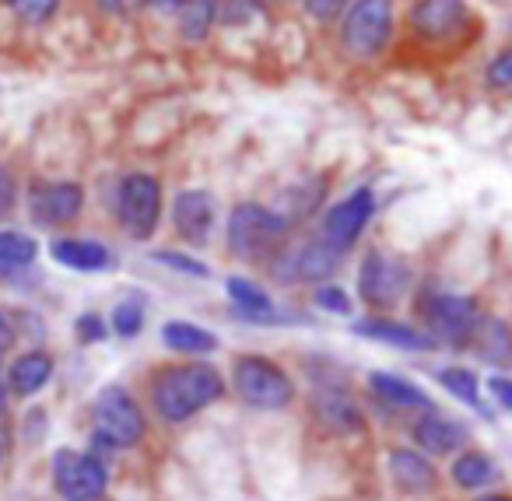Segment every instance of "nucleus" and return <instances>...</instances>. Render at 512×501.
<instances>
[{
	"label": "nucleus",
	"mask_w": 512,
	"mask_h": 501,
	"mask_svg": "<svg viewBox=\"0 0 512 501\" xmlns=\"http://www.w3.org/2000/svg\"><path fill=\"white\" fill-rule=\"evenodd\" d=\"M225 396V379L214 365H169L151 379L155 414L169 424H183Z\"/></svg>",
	"instance_id": "nucleus-1"
},
{
	"label": "nucleus",
	"mask_w": 512,
	"mask_h": 501,
	"mask_svg": "<svg viewBox=\"0 0 512 501\" xmlns=\"http://www.w3.org/2000/svg\"><path fill=\"white\" fill-rule=\"evenodd\" d=\"M288 218L271 207L260 204H239L232 214H228V253L235 260L246 263H260L267 256L278 253V246L288 235Z\"/></svg>",
	"instance_id": "nucleus-2"
},
{
	"label": "nucleus",
	"mask_w": 512,
	"mask_h": 501,
	"mask_svg": "<svg viewBox=\"0 0 512 501\" xmlns=\"http://www.w3.org/2000/svg\"><path fill=\"white\" fill-rule=\"evenodd\" d=\"M232 386L253 410H285L295 400V382L278 361L264 354H242L232 365Z\"/></svg>",
	"instance_id": "nucleus-3"
},
{
	"label": "nucleus",
	"mask_w": 512,
	"mask_h": 501,
	"mask_svg": "<svg viewBox=\"0 0 512 501\" xmlns=\"http://www.w3.org/2000/svg\"><path fill=\"white\" fill-rule=\"evenodd\" d=\"M92 421L102 442H109L113 449H134L137 442L148 431V421H144L141 403L130 396L127 386H106L99 396H95L92 407Z\"/></svg>",
	"instance_id": "nucleus-4"
},
{
	"label": "nucleus",
	"mask_w": 512,
	"mask_h": 501,
	"mask_svg": "<svg viewBox=\"0 0 512 501\" xmlns=\"http://www.w3.org/2000/svg\"><path fill=\"white\" fill-rule=\"evenodd\" d=\"M393 36V0H355L341 25V43L351 57L372 60Z\"/></svg>",
	"instance_id": "nucleus-5"
},
{
	"label": "nucleus",
	"mask_w": 512,
	"mask_h": 501,
	"mask_svg": "<svg viewBox=\"0 0 512 501\" xmlns=\"http://www.w3.org/2000/svg\"><path fill=\"white\" fill-rule=\"evenodd\" d=\"M53 487L64 501H102L109 491V470L92 452L57 449L53 452Z\"/></svg>",
	"instance_id": "nucleus-6"
},
{
	"label": "nucleus",
	"mask_w": 512,
	"mask_h": 501,
	"mask_svg": "<svg viewBox=\"0 0 512 501\" xmlns=\"http://www.w3.org/2000/svg\"><path fill=\"white\" fill-rule=\"evenodd\" d=\"M116 214H120V225L127 228L130 239H151L158 218H162V183L151 172L123 176L120 193H116Z\"/></svg>",
	"instance_id": "nucleus-7"
},
{
	"label": "nucleus",
	"mask_w": 512,
	"mask_h": 501,
	"mask_svg": "<svg viewBox=\"0 0 512 501\" xmlns=\"http://www.w3.org/2000/svg\"><path fill=\"white\" fill-rule=\"evenodd\" d=\"M411 288V267L400 256L372 249L358 267V291L372 309H393Z\"/></svg>",
	"instance_id": "nucleus-8"
},
{
	"label": "nucleus",
	"mask_w": 512,
	"mask_h": 501,
	"mask_svg": "<svg viewBox=\"0 0 512 501\" xmlns=\"http://www.w3.org/2000/svg\"><path fill=\"white\" fill-rule=\"evenodd\" d=\"M421 316H425V326L432 337H442L449 344H463L477 333V323H481V312H477V302L470 295H449V291H439V295H428L421 302Z\"/></svg>",
	"instance_id": "nucleus-9"
},
{
	"label": "nucleus",
	"mask_w": 512,
	"mask_h": 501,
	"mask_svg": "<svg viewBox=\"0 0 512 501\" xmlns=\"http://www.w3.org/2000/svg\"><path fill=\"white\" fill-rule=\"evenodd\" d=\"M341 267V249L327 246L323 239H313L306 246L281 253V260L274 263V274L285 284H320L330 281Z\"/></svg>",
	"instance_id": "nucleus-10"
},
{
	"label": "nucleus",
	"mask_w": 512,
	"mask_h": 501,
	"mask_svg": "<svg viewBox=\"0 0 512 501\" xmlns=\"http://www.w3.org/2000/svg\"><path fill=\"white\" fill-rule=\"evenodd\" d=\"M372 214H376V193L362 186V190H355L348 200H341V204L323 218L320 239L327 242V246H334L344 253V249H351L358 239H362V232L372 221Z\"/></svg>",
	"instance_id": "nucleus-11"
},
{
	"label": "nucleus",
	"mask_w": 512,
	"mask_h": 501,
	"mask_svg": "<svg viewBox=\"0 0 512 501\" xmlns=\"http://www.w3.org/2000/svg\"><path fill=\"white\" fill-rule=\"evenodd\" d=\"M85 207V190L78 183H32L29 211L39 225H71Z\"/></svg>",
	"instance_id": "nucleus-12"
},
{
	"label": "nucleus",
	"mask_w": 512,
	"mask_h": 501,
	"mask_svg": "<svg viewBox=\"0 0 512 501\" xmlns=\"http://www.w3.org/2000/svg\"><path fill=\"white\" fill-rule=\"evenodd\" d=\"M467 18V4L463 0H414L411 11H407V25L414 29V36L428 39H446Z\"/></svg>",
	"instance_id": "nucleus-13"
},
{
	"label": "nucleus",
	"mask_w": 512,
	"mask_h": 501,
	"mask_svg": "<svg viewBox=\"0 0 512 501\" xmlns=\"http://www.w3.org/2000/svg\"><path fill=\"white\" fill-rule=\"evenodd\" d=\"M172 225L179 239L204 246L214 232V197L207 190H183L172 200Z\"/></svg>",
	"instance_id": "nucleus-14"
},
{
	"label": "nucleus",
	"mask_w": 512,
	"mask_h": 501,
	"mask_svg": "<svg viewBox=\"0 0 512 501\" xmlns=\"http://www.w3.org/2000/svg\"><path fill=\"white\" fill-rule=\"evenodd\" d=\"M411 435H414V445H418L425 456H453L470 438V431L463 428L460 421H453V417H442V414H435V410H428L421 421H414Z\"/></svg>",
	"instance_id": "nucleus-15"
},
{
	"label": "nucleus",
	"mask_w": 512,
	"mask_h": 501,
	"mask_svg": "<svg viewBox=\"0 0 512 501\" xmlns=\"http://www.w3.org/2000/svg\"><path fill=\"white\" fill-rule=\"evenodd\" d=\"M316 410L320 421L337 435H358L365 428V414L355 400L348 396V389L341 386H320L316 389Z\"/></svg>",
	"instance_id": "nucleus-16"
},
{
	"label": "nucleus",
	"mask_w": 512,
	"mask_h": 501,
	"mask_svg": "<svg viewBox=\"0 0 512 501\" xmlns=\"http://www.w3.org/2000/svg\"><path fill=\"white\" fill-rule=\"evenodd\" d=\"M355 333L365 340H379V344H390V347H404V351H432L439 340L432 333H421L407 323H397V319H383V316H372V319H358Z\"/></svg>",
	"instance_id": "nucleus-17"
},
{
	"label": "nucleus",
	"mask_w": 512,
	"mask_h": 501,
	"mask_svg": "<svg viewBox=\"0 0 512 501\" xmlns=\"http://www.w3.org/2000/svg\"><path fill=\"white\" fill-rule=\"evenodd\" d=\"M50 256L67 270H78V274H99V270L113 267V253L109 246L95 239H57L50 242Z\"/></svg>",
	"instance_id": "nucleus-18"
},
{
	"label": "nucleus",
	"mask_w": 512,
	"mask_h": 501,
	"mask_svg": "<svg viewBox=\"0 0 512 501\" xmlns=\"http://www.w3.org/2000/svg\"><path fill=\"white\" fill-rule=\"evenodd\" d=\"M386 466H390L393 484H397L404 494H425L435 487V466L428 463V456H421V452L393 449L390 459H386Z\"/></svg>",
	"instance_id": "nucleus-19"
},
{
	"label": "nucleus",
	"mask_w": 512,
	"mask_h": 501,
	"mask_svg": "<svg viewBox=\"0 0 512 501\" xmlns=\"http://www.w3.org/2000/svg\"><path fill=\"white\" fill-rule=\"evenodd\" d=\"M53 379V358L46 351H25L11 361V372H8V389L15 396H36L46 382Z\"/></svg>",
	"instance_id": "nucleus-20"
},
{
	"label": "nucleus",
	"mask_w": 512,
	"mask_h": 501,
	"mask_svg": "<svg viewBox=\"0 0 512 501\" xmlns=\"http://www.w3.org/2000/svg\"><path fill=\"white\" fill-rule=\"evenodd\" d=\"M369 386L379 400H386L390 407L400 410H432V396L418 386V382L404 379V375H390V372H372Z\"/></svg>",
	"instance_id": "nucleus-21"
},
{
	"label": "nucleus",
	"mask_w": 512,
	"mask_h": 501,
	"mask_svg": "<svg viewBox=\"0 0 512 501\" xmlns=\"http://www.w3.org/2000/svg\"><path fill=\"white\" fill-rule=\"evenodd\" d=\"M162 344L176 354H211L218 351V337L190 319H169L162 326Z\"/></svg>",
	"instance_id": "nucleus-22"
},
{
	"label": "nucleus",
	"mask_w": 512,
	"mask_h": 501,
	"mask_svg": "<svg viewBox=\"0 0 512 501\" xmlns=\"http://www.w3.org/2000/svg\"><path fill=\"white\" fill-rule=\"evenodd\" d=\"M449 477L463 491H481V487H488L495 480V463L484 452H460L453 459V466H449Z\"/></svg>",
	"instance_id": "nucleus-23"
},
{
	"label": "nucleus",
	"mask_w": 512,
	"mask_h": 501,
	"mask_svg": "<svg viewBox=\"0 0 512 501\" xmlns=\"http://www.w3.org/2000/svg\"><path fill=\"white\" fill-rule=\"evenodd\" d=\"M474 337L488 361H495V365H509L512 361V330L502 319H481Z\"/></svg>",
	"instance_id": "nucleus-24"
},
{
	"label": "nucleus",
	"mask_w": 512,
	"mask_h": 501,
	"mask_svg": "<svg viewBox=\"0 0 512 501\" xmlns=\"http://www.w3.org/2000/svg\"><path fill=\"white\" fill-rule=\"evenodd\" d=\"M39 256V242L25 232H0V270H8V274H18L25 270L32 260Z\"/></svg>",
	"instance_id": "nucleus-25"
},
{
	"label": "nucleus",
	"mask_w": 512,
	"mask_h": 501,
	"mask_svg": "<svg viewBox=\"0 0 512 501\" xmlns=\"http://www.w3.org/2000/svg\"><path fill=\"white\" fill-rule=\"evenodd\" d=\"M221 4H225V0H186L183 4V36L190 39V43L207 39L211 25L218 22Z\"/></svg>",
	"instance_id": "nucleus-26"
},
{
	"label": "nucleus",
	"mask_w": 512,
	"mask_h": 501,
	"mask_svg": "<svg viewBox=\"0 0 512 501\" xmlns=\"http://www.w3.org/2000/svg\"><path fill=\"white\" fill-rule=\"evenodd\" d=\"M439 382L446 386V393H453L456 400H463L467 407H474L477 414H488L491 417V410L481 403V382H477V375L470 372V368H446V372H439Z\"/></svg>",
	"instance_id": "nucleus-27"
},
{
	"label": "nucleus",
	"mask_w": 512,
	"mask_h": 501,
	"mask_svg": "<svg viewBox=\"0 0 512 501\" xmlns=\"http://www.w3.org/2000/svg\"><path fill=\"white\" fill-rule=\"evenodd\" d=\"M4 4H8L11 15L25 25H46L60 8V0H4Z\"/></svg>",
	"instance_id": "nucleus-28"
},
{
	"label": "nucleus",
	"mask_w": 512,
	"mask_h": 501,
	"mask_svg": "<svg viewBox=\"0 0 512 501\" xmlns=\"http://www.w3.org/2000/svg\"><path fill=\"white\" fill-rule=\"evenodd\" d=\"M113 330H116V337H123V340H134L137 333L144 330V305L141 302H120L113 309Z\"/></svg>",
	"instance_id": "nucleus-29"
},
{
	"label": "nucleus",
	"mask_w": 512,
	"mask_h": 501,
	"mask_svg": "<svg viewBox=\"0 0 512 501\" xmlns=\"http://www.w3.org/2000/svg\"><path fill=\"white\" fill-rule=\"evenodd\" d=\"M313 298L323 312H330V316H351V309H355L351 295L344 288H337V284H320Z\"/></svg>",
	"instance_id": "nucleus-30"
},
{
	"label": "nucleus",
	"mask_w": 512,
	"mask_h": 501,
	"mask_svg": "<svg viewBox=\"0 0 512 501\" xmlns=\"http://www.w3.org/2000/svg\"><path fill=\"white\" fill-rule=\"evenodd\" d=\"M155 256L162 267H169V270H179V274H190V277H207L211 274V267L207 263H200V260H193V256H186V253H172V249H158V253H151Z\"/></svg>",
	"instance_id": "nucleus-31"
},
{
	"label": "nucleus",
	"mask_w": 512,
	"mask_h": 501,
	"mask_svg": "<svg viewBox=\"0 0 512 501\" xmlns=\"http://www.w3.org/2000/svg\"><path fill=\"white\" fill-rule=\"evenodd\" d=\"M74 333H78V344H102L106 333H109V326L99 312H85V316L74 323Z\"/></svg>",
	"instance_id": "nucleus-32"
},
{
	"label": "nucleus",
	"mask_w": 512,
	"mask_h": 501,
	"mask_svg": "<svg viewBox=\"0 0 512 501\" xmlns=\"http://www.w3.org/2000/svg\"><path fill=\"white\" fill-rule=\"evenodd\" d=\"M484 81H488L491 88H512V46L491 60L488 71H484Z\"/></svg>",
	"instance_id": "nucleus-33"
},
{
	"label": "nucleus",
	"mask_w": 512,
	"mask_h": 501,
	"mask_svg": "<svg viewBox=\"0 0 512 501\" xmlns=\"http://www.w3.org/2000/svg\"><path fill=\"white\" fill-rule=\"evenodd\" d=\"M348 11V0H306V15L320 25H330Z\"/></svg>",
	"instance_id": "nucleus-34"
},
{
	"label": "nucleus",
	"mask_w": 512,
	"mask_h": 501,
	"mask_svg": "<svg viewBox=\"0 0 512 501\" xmlns=\"http://www.w3.org/2000/svg\"><path fill=\"white\" fill-rule=\"evenodd\" d=\"M15 204H18V179L15 172L0 165V218L15 211Z\"/></svg>",
	"instance_id": "nucleus-35"
},
{
	"label": "nucleus",
	"mask_w": 512,
	"mask_h": 501,
	"mask_svg": "<svg viewBox=\"0 0 512 501\" xmlns=\"http://www.w3.org/2000/svg\"><path fill=\"white\" fill-rule=\"evenodd\" d=\"M256 11H260V0H228V8H225V15H221V22L239 25V22H246L249 15H256Z\"/></svg>",
	"instance_id": "nucleus-36"
},
{
	"label": "nucleus",
	"mask_w": 512,
	"mask_h": 501,
	"mask_svg": "<svg viewBox=\"0 0 512 501\" xmlns=\"http://www.w3.org/2000/svg\"><path fill=\"white\" fill-rule=\"evenodd\" d=\"M488 393L495 396L502 410H512V379H505V375H491V379H488Z\"/></svg>",
	"instance_id": "nucleus-37"
},
{
	"label": "nucleus",
	"mask_w": 512,
	"mask_h": 501,
	"mask_svg": "<svg viewBox=\"0 0 512 501\" xmlns=\"http://www.w3.org/2000/svg\"><path fill=\"white\" fill-rule=\"evenodd\" d=\"M144 0H99V8L106 15H130L134 8H141Z\"/></svg>",
	"instance_id": "nucleus-38"
},
{
	"label": "nucleus",
	"mask_w": 512,
	"mask_h": 501,
	"mask_svg": "<svg viewBox=\"0 0 512 501\" xmlns=\"http://www.w3.org/2000/svg\"><path fill=\"white\" fill-rule=\"evenodd\" d=\"M15 337H18V333H15V323H11V319L4 316V312H0V354H4L11 344H15Z\"/></svg>",
	"instance_id": "nucleus-39"
},
{
	"label": "nucleus",
	"mask_w": 512,
	"mask_h": 501,
	"mask_svg": "<svg viewBox=\"0 0 512 501\" xmlns=\"http://www.w3.org/2000/svg\"><path fill=\"white\" fill-rule=\"evenodd\" d=\"M144 4H151L155 11H165V15H172V11H183L186 0H144Z\"/></svg>",
	"instance_id": "nucleus-40"
},
{
	"label": "nucleus",
	"mask_w": 512,
	"mask_h": 501,
	"mask_svg": "<svg viewBox=\"0 0 512 501\" xmlns=\"http://www.w3.org/2000/svg\"><path fill=\"white\" fill-rule=\"evenodd\" d=\"M477 501H512L509 494H488V498H477Z\"/></svg>",
	"instance_id": "nucleus-41"
},
{
	"label": "nucleus",
	"mask_w": 512,
	"mask_h": 501,
	"mask_svg": "<svg viewBox=\"0 0 512 501\" xmlns=\"http://www.w3.org/2000/svg\"><path fill=\"white\" fill-rule=\"evenodd\" d=\"M0 466H4V438H0Z\"/></svg>",
	"instance_id": "nucleus-42"
},
{
	"label": "nucleus",
	"mask_w": 512,
	"mask_h": 501,
	"mask_svg": "<svg viewBox=\"0 0 512 501\" xmlns=\"http://www.w3.org/2000/svg\"><path fill=\"white\" fill-rule=\"evenodd\" d=\"M0 372H4V365H0Z\"/></svg>",
	"instance_id": "nucleus-43"
}]
</instances>
